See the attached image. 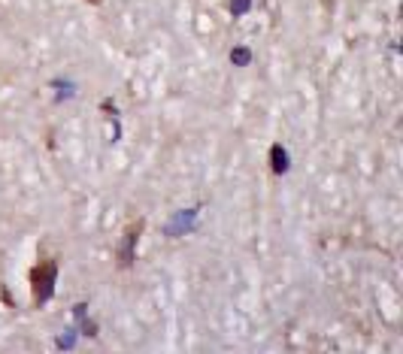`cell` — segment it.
<instances>
[{"mask_svg":"<svg viewBox=\"0 0 403 354\" xmlns=\"http://www.w3.org/2000/svg\"><path fill=\"white\" fill-rule=\"evenodd\" d=\"M140 233H143V221H134L127 224V230L122 233V245L115 252V261H119L122 270H131L134 261H136V242H140Z\"/></svg>","mask_w":403,"mask_h":354,"instance_id":"7a4b0ae2","label":"cell"},{"mask_svg":"<svg viewBox=\"0 0 403 354\" xmlns=\"http://www.w3.org/2000/svg\"><path fill=\"white\" fill-rule=\"evenodd\" d=\"M55 285H58V261L42 257V261H37L34 270H30V300H34L37 309H42L55 297Z\"/></svg>","mask_w":403,"mask_h":354,"instance_id":"6da1fadb","label":"cell"},{"mask_svg":"<svg viewBox=\"0 0 403 354\" xmlns=\"http://www.w3.org/2000/svg\"><path fill=\"white\" fill-rule=\"evenodd\" d=\"M270 170H273L276 176L288 173V152H285L282 143H276V146L270 148Z\"/></svg>","mask_w":403,"mask_h":354,"instance_id":"277c9868","label":"cell"},{"mask_svg":"<svg viewBox=\"0 0 403 354\" xmlns=\"http://www.w3.org/2000/svg\"><path fill=\"white\" fill-rule=\"evenodd\" d=\"M230 61H233V64H237V67H246V64L252 61V52H249L246 46H237V49H233V52H230Z\"/></svg>","mask_w":403,"mask_h":354,"instance_id":"5b68a950","label":"cell"},{"mask_svg":"<svg viewBox=\"0 0 403 354\" xmlns=\"http://www.w3.org/2000/svg\"><path fill=\"white\" fill-rule=\"evenodd\" d=\"M73 336H76V330H67V334L58 339V348H73Z\"/></svg>","mask_w":403,"mask_h":354,"instance_id":"52a82bcc","label":"cell"},{"mask_svg":"<svg viewBox=\"0 0 403 354\" xmlns=\"http://www.w3.org/2000/svg\"><path fill=\"white\" fill-rule=\"evenodd\" d=\"M194 224H197V209H185V212H176V216L164 224V233L167 236H185V233L194 230Z\"/></svg>","mask_w":403,"mask_h":354,"instance_id":"3957f363","label":"cell"},{"mask_svg":"<svg viewBox=\"0 0 403 354\" xmlns=\"http://www.w3.org/2000/svg\"><path fill=\"white\" fill-rule=\"evenodd\" d=\"M88 4H103V0H88Z\"/></svg>","mask_w":403,"mask_h":354,"instance_id":"ba28073f","label":"cell"},{"mask_svg":"<svg viewBox=\"0 0 403 354\" xmlns=\"http://www.w3.org/2000/svg\"><path fill=\"white\" fill-rule=\"evenodd\" d=\"M252 9V0H230V13L233 16H246Z\"/></svg>","mask_w":403,"mask_h":354,"instance_id":"8992f818","label":"cell"}]
</instances>
